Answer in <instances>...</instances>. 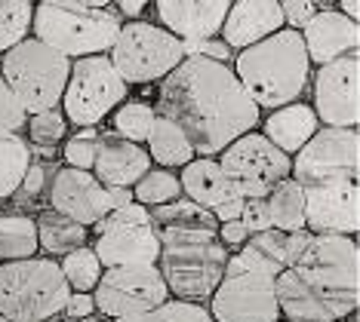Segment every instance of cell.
<instances>
[{"mask_svg":"<svg viewBox=\"0 0 360 322\" xmlns=\"http://www.w3.org/2000/svg\"><path fill=\"white\" fill-rule=\"evenodd\" d=\"M281 264L243 246L240 255H228L222 283L212 292V319L219 322H277L274 279L281 276Z\"/></svg>","mask_w":360,"mask_h":322,"instance_id":"cell-4","label":"cell"},{"mask_svg":"<svg viewBox=\"0 0 360 322\" xmlns=\"http://www.w3.org/2000/svg\"><path fill=\"white\" fill-rule=\"evenodd\" d=\"M28 114L19 107V102L13 98V93L4 83V74H0V129L4 132H19Z\"/></svg>","mask_w":360,"mask_h":322,"instance_id":"cell-39","label":"cell"},{"mask_svg":"<svg viewBox=\"0 0 360 322\" xmlns=\"http://www.w3.org/2000/svg\"><path fill=\"white\" fill-rule=\"evenodd\" d=\"M46 322H59V319H46Z\"/></svg>","mask_w":360,"mask_h":322,"instance_id":"cell-50","label":"cell"},{"mask_svg":"<svg viewBox=\"0 0 360 322\" xmlns=\"http://www.w3.org/2000/svg\"><path fill=\"white\" fill-rule=\"evenodd\" d=\"M231 4H240V0H231Z\"/></svg>","mask_w":360,"mask_h":322,"instance_id":"cell-51","label":"cell"},{"mask_svg":"<svg viewBox=\"0 0 360 322\" xmlns=\"http://www.w3.org/2000/svg\"><path fill=\"white\" fill-rule=\"evenodd\" d=\"M53 212L71 218L75 224H99L105 215L114 212L108 187H102L89 172L80 169H62L53 178V191H50Z\"/></svg>","mask_w":360,"mask_h":322,"instance_id":"cell-17","label":"cell"},{"mask_svg":"<svg viewBox=\"0 0 360 322\" xmlns=\"http://www.w3.org/2000/svg\"><path fill=\"white\" fill-rule=\"evenodd\" d=\"M182 62V40L148 22L120 25V34L111 46V65L124 83H151L173 74Z\"/></svg>","mask_w":360,"mask_h":322,"instance_id":"cell-9","label":"cell"},{"mask_svg":"<svg viewBox=\"0 0 360 322\" xmlns=\"http://www.w3.org/2000/svg\"><path fill=\"white\" fill-rule=\"evenodd\" d=\"M154 114L176 123L194 154L212 156L256 129L259 107L222 62L185 55L160 83Z\"/></svg>","mask_w":360,"mask_h":322,"instance_id":"cell-1","label":"cell"},{"mask_svg":"<svg viewBox=\"0 0 360 322\" xmlns=\"http://www.w3.org/2000/svg\"><path fill=\"white\" fill-rule=\"evenodd\" d=\"M219 236H222V243H228V246H243V243L250 239V234L243 230L240 221H225V224H222V234H219Z\"/></svg>","mask_w":360,"mask_h":322,"instance_id":"cell-43","label":"cell"},{"mask_svg":"<svg viewBox=\"0 0 360 322\" xmlns=\"http://www.w3.org/2000/svg\"><path fill=\"white\" fill-rule=\"evenodd\" d=\"M34 4L31 0H0V53H10L28 40Z\"/></svg>","mask_w":360,"mask_h":322,"instance_id":"cell-31","label":"cell"},{"mask_svg":"<svg viewBox=\"0 0 360 322\" xmlns=\"http://www.w3.org/2000/svg\"><path fill=\"white\" fill-rule=\"evenodd\" d=\"M59 270H62L68 288H75V292H80V295L93 292V288L99 286V276H102V264H99V258H96V252L86 249V246H80V249L65 255Z\"/></svg>","mask_w":360,"mask_h":322,"instance_id":"cell-30","label":"cell"},{"mask_svg":"<svg viewBox=\"0 0 360 322\" xmlns=\"http://www.w3.org/2000/svg\"><path fill=\"white\" fill-rule=\"evenodd\" d=\"M169 298L167 283L154 264H136V267H111L99 276L96 286V307L108 316H136L160 307Z\"/></svg>","mask_w":360,"mask_h":322,"instance_id":"cell-13","label":"cell"},{"mask_svg":"<svg viewBox=\"0 0 360 322\" xmlns=\"http://www.w3.org/2000/svg\"><path fill=\"white\" fill-rule=\"evenodd\" d=\"M96 181L102 187H129L136 185L145 172H151V156L145 154V147L129 145L117 135H102L99 138V154H96Z\"/></svg>","mask_w":360,"mask_h":322,"instance_id":"cell-21","label":"cell"},{"mask_svg":"<svg viewBox=\"0 0 360 322\" xmlns=\"http://www.w3.org/2000/svg\"><path fill=\"white\" fill-rule=\"evenodd\" d=\"M154 4L167 31L182 40L216 37L231 10V0H154Z\"/></svg>","mask_w":360,"mask_h":322,"instance_id":"cell-20","label":"cell"},{"mask_svg":"<svg viewBox=\"0 0 360 322\" xmlns=\"http://www.w3.org/2000/svg\"><path fill=\"white\" fill-rule=\"evenodd\" d=\"M154 107L145 102H127L120 105V111H114V129L120 132L117 138H124L129 145H142L148 142L151 126H154Z\"/></svg>","mask_w":360,"mask_h":322,"instance_id":"cell-32","label":"cell"},{"mask_svg":"<svg viewBox=\"0 0 360 322\" xmlns=\"http://www.w3.org/2000/svg\"><path fill=\"white\" fill-rule=\"evenodd\" d=\"M34 224H37V246H44V249L53 255L75 252L86 239V227L75 224V221L65 218L59 212H44Z\"/></svg>","mask_w":360,"mask_h":322,"instance_id":"cell-27","label":"cell"},{"mask_svg":"<svg viewBox=\"0 0 360 322\" xmlns=\"http://www.w3.org/2000/svg\"><path fill=\"white\" fill-rule=\"evenodd\" d=\"M360 169V138L357 129H317L292 160V181L299 187L333 185V181H357Z\"/></svg>","mask_w":360,"mask_h":322,"instance_id":"cell-12","label":"cell"},{"mask_svg":"<svg viewBox=\"0 0 360 322\" xmlns=\"http://www.w3.org/2000/svg\"><path fill=\"white\" fill-rule=\"evenodd\" d=\"M179 187L188 194V200L207 209L216 221H237L243 212V196L234 187V181L225 175L216 160H191L182 169Z\"/></svg>","mask_w":360,"mask_h":322,"instance_id":"cell-16","label":"cell"},{"mask_svg":"<svg viewBox=\"0 0 360 322\" xmlns=\"http://www.w3.org/2000/svg\"><path fill=\"white\" fill-rule=\"evenodd\" d=\"M179 194H182L179 178L169 175L167 169L145 172V175L133 185V196L139 200V206H167V203L179 200Z\"/></svg>","mask_w":360,"mask_h":322,"instance_id":"cell-33","label":"cell"},{"mask_svg":"<svg viewBox=\"0 0 360 322\" xmlns=\"http://www.w3.org/2000/svg\"><path fill=\"white\" fill-rule=\"evenodd\" d=\"M185 55H200V59H212V62H228L231 59V49H228L219 37H191L182 40Z\"/></svg>","mask_w":360,"mask_h":322,"instance_id":"cell-38","label":"cell"},{"mask_svg":"<svg viewBox=\"0 0 360 322\" xmlns=\"http://www.w3.org/2000/svg\"><path fill=\"white\" fill-rule=\"evenodd\" d=\"M281 28L283 13L277 0H240V4H231L222 22V43L228 49H247L277 34Z\"/></svg>","mask_w":360,"mask_h":322,"instance_id":"cell-19","label":"cell"},{"mask_svg":"<svg viewBox=\"0 0 360 322\" xmlns=\"http://www.w3.org/2000/svg\"><path fill=\"white\" fill-rule=\"evenodd\" d=\"M71 4L89 6V10H108V4H111V0H71Z\"/></svg>","mask_w":360,"mask_h":322,"instance_id":"cell-47","label":"cell"},{"mask_svg":"<svg viewBox=\"0 0 360 322\" xmlns=\"http://www.w3.org/2000/svg\"><path fill=\"white\" fill-rule=\"evenodd\" d=\"M228 252L219 236H179L160 239V276L167 292H176L182 301L212 298L222 283Z\"/></svg>","mask_w":360,"mask_h":322,"instance_id":"cell-8","label":"cell"},{"mask_svg":"<svg viewBox=\"0 0 360 322\" xmlns=\"http://www.w3.org/2000/svg\"><path fill=\"white\" fill-rule=\"evenodd\" d=\"M299 34H302V43H305L308 62H317L321 68L342 59V55L357 53V43H360L357 22L345 19L342 13H330V10L314 13V19Z\"/></svg>","mask_w":360,"mask_h":322,"instance_id":"cell-18","label":"cell"},{"mask_svg":"<svg viewBox=\"0 0 360 322\" xmlns=\"http://www.w3.org/2000/svg\"><path fill=\"white\" fill-rule=\"evenodd\" d=\"M34 40L56 49L65 59L102 55L120 34V15L111 10H89L71 0H40L31 15Z\"/></svg>","mask_w":360,"mask_h":322,"instance_id":"cell-5","label":"cell"},{"mask_svg":"<svg viewBox=\"0 0 360 322\" xmlns=\"http://www.w3.org/2000/svg\"><path fill=\"white\" fill-rule=\"evenodd\" d=\"M145 4H148V0H117V6L124 15H139L145 10Z\"/></svg>","mask_w":360,"mask_h":322,"instance_id":"cell-45","label":"cell"},{"mask_svg":"<svg viewBox=\"0 0 360 322\" xmlns=\"http://www.w3.org/2000/svg\"><path fill=\"white\" fill-rule=\"evenodd\" d=\"M351 322H357V319H351Z\"/></svg>","mask_w":360,"mask_h":322,"instance_id":"cell-52","label":"cell"},{"mask_svg":"<svg viewBox=\"0 0 360 322\" xmlns=\"http://www.w3.org/2000/svg\"><path fill=\"white\" fill-rule=\"evenodd\" d=\"M71 288L56 261L25 258L0 264V316L10 322H46L68 304Z\"/></svg>","mask_w":360,"mask_h":322,"instance_id":"cell-6","label":"cell"},{"mask_svg":"<svg viewBox=\"0 0 360 322\" xmlns=\"http://www.w3.org/2000/svg\"><path fill=\"white\" fill-rule=\"evenodd\" d=\"M37 224L25 215H0V258L4 261H25L34 258Z\"/></svg>","mask_w":360,"mask_h":322,"instance_id":"cell-28","label":"cell"},{"mask_svg":"<svg viewBox=\"0 0 360 322\" xmlns=\"http://www.w3.org/2000/svg\"><path fill=\"white\" fill-rule=\"evenodd\" d=\"M311 4H314V6H317V4H326V0H311Z\"/></svg>","mask_w":360,"mask_h":322,"instance_id":"cell-48","label":"cell"},{"mask_svg":"<svg viewBox=\"0 0 360 322\" xmlns=\"http://www.w3.org/2000/svg\"><path fill=\"white\" fill-rule=\"evenodd\" d=\"M124 95H127V83L114 71L111 59H105V55L77 59L71 65L68 86L62 93L65 120L89 129L124 102Z\"/></svg>","mask_w":360,"mask_h":322,"instance_id":"cell-10","label":"cell"},{"mask_svg":"<svg viewBox=\"0 0 360 322\" xmlns=\"http://www.w3.org/2000/svg\"><path fill=\"white\" fill-rule=\"evenodd\" d=\"M231 71L259 111L262 107L277 111L292 105L308 86L311 62L299 31L281 28L277 34L259 40L256 46L240 49Z\"/></svg>","mask_w":360,"mask_h":322,"instance_id":"cell-3","label":"cell"},{"mask_svg":"<svg viewBox=\"0 0 360 322\" xmlns=\"http://www.w3.org/2000/svg\"><path fill=\"white\" fill-rule=\"evenodd\" d=\"M96 258L105 267H136V264H154L160 258V239L148 227H114L105 230L96 243Z\"/></svg>","mask_w":360,"mask_h":322,"instance_id":"cell-22","label":"cell"},{"mask_svg":"<svg viewBox=\"0 0 360 322\" xmlns=\"http://www.w3.org/2000/svg\"><path fill=\"white\" fill-rule=\"evenodd\" d=\"M65 114L59 111H44V114H34L31 117V138H34L37 145H56V142H62V135H65Z\"/></svg>","mask_w":360,"mask_h":322,"instance_id":"cell-36","label":"cell"},{"mask_svg":"<svg viewBox=\"0 0 360 322\" xmlns=\"http://www.w3.org/2000/svg\"><path fill=\"white\" fill-rule=\"evenodd\" d=\"M357 6H360V0H342V15L345 19H351V22H357Z\"/></svg>","mask_w":360,"mask_h":322,"instance_id":"cell-46","label":"cell"},{"mask_svg":"<svg viewBox=\"0 0 360 322\" xmlns=\"http://www.w3.org/2000/svg\"><path fill=\"white\" fill-rule=\"evenodd\" d=\"M40 187H44V166H28L25 178H22V194H25V196H34Z\"/></svg>","mask_w":360,"mask_h":322,"instance_id":"cell-44","label":"cell"},{"mask_svg":"<svg viewBox=\"0 0 360 322\" xmlns=\"http://www.w3.org/2000/svg\"><path fill=\"white\" fill-rule=\"evenodd\" d=\"M277 6L283 13V28H292V31H302L317 13V6L311 0H277Z\"/></svg>","mask_w":360,"mask_h":322,"instance_id":"cell-40","label":"cell"},{"mask_svg":"<svg viewBox=\"0 0 360 322\" xmlns=\"http://www.w3.org/2000/svg\"><path fill=\"white\" fill-rule=\"evenodd\" d=\"M28 166H31V151L22 142V135L0 129V200L19 191Z\"/></svg>","mask_w":360,"mask_h":322,"instance_id":"cell-29","label":"cell"},{"mask_svg":"<svg viewBox=\"0 0 360 322\" xmlns=\"http://www.w3.org/2000/svg\"><path fill=\"white\" fill-rule=\"evenodd\" d=\"M216 163L234 181L243 200H265L281 181L290 178L292 169L290 156L277 151L265 135H256V132H247L237 142H231Z\"/></svg>","mask_w":360,"mask_h":322,"instance_id":"cell-11","label":"cell"},{"mask_svg":"<svg viewBox=\"0 0 360 322\" xmlns=\"http://www.w3.org/2000/svg\"><path fill=\"white\" fill-rule=\"evenodd\" d=\"M99 138L102 132L96 129H84L77 135H71L65 142V160H68V169H80V172H89L96 163V154H99Z\"/></svg>","mask_w":360,"mask_h":322,"instance_id":"cell-35","label":"cell"},{"mask_svg":"<svg viewBox=\"0 0 360 322\" xmlns=\"http://www.w3.org/2000/svg\"><path fill=\"white\" fill-rule=\"evenodd\" d=\"M314 132H317L314 107H308L302 102H292L286 107H277L271 117L265 120V132H262V135H265L277 151H283L286 156H290L292 151L299 154Z\"/></svg>","mask_w":360,"mask_h":322,"instance_id":"cell-24","label":"cell"},{"mask_svg":"<svg viewBox=\"0 0 360 322\" xmlns=\"http://www.w3.org/2000/svg\"><path fill=\"white\" fill-rule=\"evenodd\" d=\"M151 224L158 239H179V236H219V221L207 209L191 200H173L154 209Z\"/></svg>","mask_w":360,"mask_h":322,"instance_id":"cell-23","label":"cell"},{"mask_svg":"<svg viewBox=\"0 0 360 322\" xmlns=\"http://www.w3.org/2000/svg\"><path fill=\"white\" fill-rule=\"evenodd\" d=\"M114 322H212V316L203 307L191 301H163L160 307L148 313H136V316H120Z\"/></svg>","mask_w":360,"mask_h":322,"instance_id":"cell-34","label":"cell"},{"mask_svg":"<svg viewBox=\"0 0 360 322\" xmlns=\"http://www.w3.org/2000/svg\"><path fill=\"white\" fill-rule=\"evenodd\" d=\"M0 74L4 83L19 102L25 114L56 111L62 102V93L68 86L71 59L59 55L56 49L44 46L40 40H22L0 59Z\"/></svg>","mask_w":360,"mask_h":322,"instance_id":"cell-7","label":"cell"},{"mask_svg":"<svg viewBox=\"0 0 360 322\" xmlns=\"http://www.w3.org/2000/svg\"><path fill=\"white\" fill-rule=\"evenodd\" d=\"M148 224H151L148 209L139 203H129L124 209H114L111 215H105L96 227H99V234H105V230H114V227H148Z\"/></svg>","mask_w":360,"mask_h":322,"instance_id":"cell-37","label":"cell"},{"mask_svg":"<svg viewBox=\"0 0 360 322\" xmlns=\"http://www.w3.org/2000/svg\"><path fill=\"white\" fill-rule=\"evenodd\" d=\"M0 322H10V319H4V316H0Z\"/></svg>","mask_w":360,"mask_h":322,"instance_id":"cell-49","label":"cell"},{"mask_svg":"<svg viewBox=\"0 0 360 322\" xmlns=\"http://www.w3.org/2000/svg\"><path fill=\"white\" fill-rule=\"evenodd\" d=\"M243 224V230L247 234H265L268 227H271V221H268V209H265V200H247L243 203V212L240 218H237Z\"/></svg>","mask_w":360,"mask_h":322,"instance_id":"cell-41","label":"cell"},{"mask_svg":"<svg viewBox=\"0 0 360 322\" xmlns=\"http://www.w3.org/2000/svg\"><path fill=\"white\" fill-rule=\"evenodd\" d=\"M277 307L290 322H335L360 301V258L354 236L308 234L296 261L274 279Z\"/></svg>","mask_w":360,"mask_h":322,"instance_id":"cell-2","label":"cell"},{"mask_svg":"<svg viewBox=\"0 0 360 322\" xmlns=\"http://www.w3.org/2000/svg\"><path fill=\"white\" fill-rule=\"evenodd\" d=\"M65 310H68L71 319H86L89 313L96 310V301L89 298V295L75 292V295H68V304H65Z\"/></svg>","mask_w":360,"mask_h":322,"instance_id":"cell-42","label":"cell"},{"mask_svg":"<svg viewBox=\"0 0 360 322\" xmlns=\"http://www.w3.org/2000/svg\"><path fill=\"white\" fill-rule=\"evenodd\" d=\"M357 80H360V59L357 53L342 55L317 71L314 83V114L333 129H354L360 120L357 102Z\"/></svg>","mask_w":360,"mask_h":322,"instance_id":"cell-14","label":"cell"},{"mask_svg":"<svg viewBox=\"0 0 360 322\" xmlns=\"http://www.w3.org/2000/svg\"><path fill=\"white\" fill-rule=\"evenodd\" d=\"M268 221L281 234H296L305 227V191L292 178L281 181L271 194H268Z\"/></svg>","mask_w":360,"mask_h":322,"instance_id":"cell-25","label":"cell"},{"mask_svg":"<svg viewBox=\"0 0 360 322\" xmlns=\"http://www.w3.org/2000/svg\"><path fill=\"white\" fill-rule=\"evenodd\" d=\"M305 191V227L308 234L351 236L360 227V187L357 181L302 187Z\"/></svg>","mask_w":360,"mask_h":322,"instance_id":"cell-15","label":"cell"},{"mask_svg":"<svg viewBox=\"0 0 360 322\" xmlns=\"http://www.w3.org/2000/svg\"><path fill=\"white\" fill-rule=\"evenodd\" d=\"M148 156L151 163H160V166H188L194 160V151L176 123L154 117V126L148 135Z\"/></svg>","mask_w":360,"mask_h":322,"instance_id":"cell-26","label":"cell"}]
</instances>
